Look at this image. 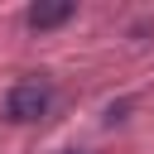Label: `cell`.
Returning a JSON list of instances; mask_svg holds the SVG:
<instances>
[{
  "mask_svg": "<svg viewBox=\"0 0 154 154\" xmlns=\"http://www.w3.org/2000/svg\"><path fill=\"white\" fill-rule=\"evenodd\" d=\"M48 106H53V87L48 82H19L10 91V101H5V116L10 120H43Z\"/></svg>",
  "mask_w": 154,
  "mask_h": 154,
  "instance_id": "obj_1",
  "label": "cell"
},
{
  "mask_svg": "<svg viewBox=\"0 0 154 154\" xmlns=\"http://www.w3.org/2000/svg\"><path fill=\"white\" fill-rule=\"evenodd\" d=\"M63 19H72V5H67V0L34 5V10H29V29H53V24H63Z\"/></svg>",
  "mask_w": 154,
  "mask_h": 154,
  "instance_id": "obj_2",
  "label": "cell"
},
{
  "mask_svg": "<svg viewBox=\"0 0 154 154\" xmlns=\"http://www.w3.org/2000/svg\"><path fill=\"white\" fill-rule=\"evenodd\" d=\"M67 154H77V149H67Z\"/></svg>",
  "mask_w": 154,
  "mask_h": 154,
  "instance_id": "obj_3",
  "label": "cell"
}]
</instances>
